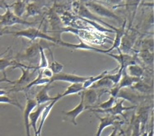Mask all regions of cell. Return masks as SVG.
Segmentation results:
<instances>
[{"label": "cell", "instance_id": "obj_15", "mask_svg": "<svg viewBox=\"0 0 154 136\" xmlns=\"http://www.w3.org/2000/svg\"><path fill=\"white\" fill-rule=\"evenodd\" d=\"M83 97V103L85 106L86 110L92 107L98 100L97 90L92 88L85 89L84 91L81 92Z\"/></svg>", "mask_w": 154, "mask_h": 136}, {"label": "cell", "instance_id": "obj_21", "mask_svg": "<svg viewBox=\"0 0 154 136\" xmlns=\"http://www.w3.org/2000/svg\"><path fill=\"white\" fill-rule=\"evenodd\" d=\"M26 1H17L12 3L11 5H8L10 10L13 12L17 17L20 18H22V16L24 15L26 11Z\"/></svg>", "mask_w": 154, "mask_h": 136}, {"label": "cell", "instance_id": "obj_35", "mask_svg": "<svg viewBox=\"0 0 154 136\" xmlns=\"http://www.w3.org/2000/svg\"><path fill=\"white\" fill-rule=\"evenodd\" d=\"M0 103H3V104H10L15 106L16 107L19 108L20 110H23V107L22 105L19 103L18 101H17L16 99H13V98H10L9 97H8L6 95L0 96Z\"/></svg>", "mask_w": 154, "mask_h": 136}, {"label": "cell", "instance_id": "obj_9", "mask_svg": "<svg viewBox=\"0 0 154 136\" xmlns=\"http://www.w3.org/2000/svg\"><path fill=\"white\" fill-rule=\"evenodd\" d=\"M78 13V15L83 17V19H88V21L91 20V22H97V23L98 22H101V23L104 24L105 26H106L107 27H109L110 30H112L114 32H116V27H115L113 26L110 25V24H108L106 22L101 21V19H100L97 16H96L94 13H91V11L88 9V8L84 5L83 2H80L79 9H78V11H77V13Z\"/></svg>", "mask_w": 154, "mask_h": 136}, {"label": "cell", "instance_id": "obj_6", "mask_svg": "<svg viewBox=\"0 0 154 136\" xmlns=\"http://www.w3.org/2000/svg\"><path fill=\"white\" fill-rule=\"evenodd\" d=\"M125 102V100L121 99L120 101H116V104L114 105L113 107L110 109L107 110H100V109H90L91 111H92L93 113H101V114H106L107 116H117L118 115H121L125 117V119L126 120V116L125 115V112L129 110H133L137 107L136 106H130V107H125L123 106Z\"/></svg>", "mask_w": 154, "mask_h": 136}, {"label": "cell", "instance_id": "obj_42", "mask_svg": "<svg viewBox=\"0 0 154 136\" xmlns=\"http://www.w3.org/2000/svg\"><path fill=\"white\" fill-rule=\"evenodd\" d=\"M9 33L10 32H6L5 30H3V31H1V32H0V36H3L4 34H9Z\"/></svg>", "mask_w": 154, "mask_h": 136}, {"label": "cell", "instance_id": "obj_11", "mask_svg": "<svg viewBox=\"0 0 154 136\" xmlns=\"http://www.w3.org/2000/svg\"><path fill=\"white\" fill-rule=\"evenodd\" d=\"M48 19L50 22L51 27V32L52 33H59V36H61V32L64 27H63V24L60 17L58 16V13H55V11L51 8L49 13H48Z\"/></svg>", "mask_w": 154, "mask_h": 136}, {"label": "cell", "instance_id": "obj_19", "mask_svg": "<svg viewBox=\"0 0 154 136\" xmlns=\"http://www.w3.org/2000/svg\"><path fill=\"white\" fill-rule=\"evenodd\" d=\"M61 98H62L61 97V94H58L56 99L54 100V101H51V102L45 107L44 111H42V114H41V117H40V118H41V121H40V124H39V127L37 128L38 136H41V130H42V128H43V125H44L45 121L46 120V118L48 117V116L51 113V110H52V108H53V107L54 106V104H55L60 99H61Z\"/></svg>", "mask_w": 154, "mask_h": 136}, {"label": "cell", "instance_id": "obj_34", "mask_svg": "<svg viewBox=\"0 0 154 136\" xmlns=\"http://www.w3.org/2000/svg\"><path fill=\"white\" fill-rule=\"evenodd\" d=\"M132 88L136 89L137 91L142 93H149L152 90L151 87L144 82H143L142 80H139L135 84H134L132 86Z\"/></svg>", "mask_w": 154, "mask_h": 136}, {"label": "cell", "instance_id": "obj_36", "mask_svg": "<svg viewBox=\"0 0 154 136\" xmlns=\"http://www.w3.org/2000/svg\"><path fill=\"white\" fill-rule=\"evenodd\" d=\"M122 69L119 67V70L117 71V73H107L106 75L105 76V78H106V79H110V81L114 83V85L116 86L118 85V83L120 82V79H121V77H122Z\"/></svg>", "mask_w": 154, "mask_h": 136}, {"label": "cell", "instance_id": "obj_38", "mask_svg": "<svg viewBox=\"0 0 154 136\" xmlns=\"http://www.w3.org/2000/svg\"><path fill=\"white\" fill-rule=\"evenodd\" d=\"M40 72H41L42 77L45 78V79H52V77L54 76V73H52V71L50 70L49 67H48V68H45V69H43V70H40Z\"/></svg>", "mask_w": 154, "mask_h": 136}, {"label": "cell", "instance_id": "obj_1", "mask_svg": "<svg viewBox=\"0 0 154 136\" xmlns=\"http://www.w3.org/2000/svg\"><path fill=\"white\" fill-rule=\"evenodd\" d=\"M83 3L91 13H94V14H96V16L103 17H106V18H110V19L116 20L120 23L122 22V19L120 17L116 14L113 11L107 8L105 5H102L100 2L89 1V2H83Z\"/></svg>", "mask_w": 154, "mask_h": 136}, {"label": "cell", "instance_id": "obj_28", "mask_svg": "<svg viewBox=\"0 0 154 136\" xmlns=\"http://www.w3.org/2000/svg\"><path fill=\"white\" fill-rule=\"evenodd\" d=\"M18 62L16 60H12L10 58H0V71H2L3 73V76L7 77L6 70L7 68L10 66H16Z\"/></svg>", "mask_w": 154, "mask_h": 136}, {"label": "cell", "instance_id": "obj_25", "mask_svg": "<svg viewBox=\"0 0 154 136\" xmlns=\"http://www.w3.org/2000/svg\"><path fill=\"white\" fill-rule=\"evenodd\" d=\"M50 80H51V79L43 78L42 75H41V72H40V70H38V75L37 77L35 78V79H34L31 83H29L28 85L26 86V87H25L24 88H22L21 91H26V90L30 89L31 88H32V87H34V86L47 85V84H50Z\"/></svg>", "mask_w": 154, "mask_h": 136}, {"label": "cell", "instance_id": "obj_2", "mask_svg": "<svg viewBox=\"0 0 154 136\" xmlns=\"http://www.w3.org/2000/svg\"><path fill=\"white\" fill-rule=\"evenodd\" d=\"M12 34L17 37H25V38L29 39L30 41H34L36 39H41V40H45V41L53 42L57 45L58 41L54 38L53 36L47 35L46 33L41 32L39 28H35V27H30V28L26 29V30H22L19 32H12Z\"/></svg>", "mask_w": 154, "mask_h": 136}, {"label": "cell", "instance_id": "obj_37", "mask_svg": "<svg viewBox=\"0 0 154 136\" xmlns=\"http://www.w3.org/2000/svg\"><path fill=\"white\" fill-rule=\"evenodd\" d=\"M140 46H141L140 51H143V50L150 51V49L153 48V40L152 39H145L142 41Z\"/></svg>", "mask_w": 154, "mask_h": 136}, {"label": "cell", "instance_id": "obj_24", "mask_svg": "<svg viewBox=\"0 0 154 136\" xmlns=\"http://www.w3.org/2000/svg\"><path fill=\"white\" fill-rule=\"evenodd\" d=\"M138 58L142 60V62L148 66H152L153 64V53L150 51L143 50V51H137Z\"/></svg>", "mask_w": 154, "mask_h": 136}, {"label": "cell", "instance_id": "obj_39", "mask_svg": "<svg viewBox=\"0 0 154 136\" xmlns=\"http://www.w3.org/2000/svg\"><path fill=\"white\" fill-rule=\"evenodd\" d=\"M117 132H118V127H114L113 129V131H112V133L110 134V135L109 136H120V134H117Z\"/></svg>", "mask_w": 154, "mask_h": 136}, {"label": "cell", "instance_id": "obj_3", "mask_svg": "<svg viewBox=\"0 0 154 136\" xmlns=\"http://www.w3.org/2000/svg\"><path fill=\"white\" fill-rule=\"evenodd\" d=\"M57 45L53 43V42H50V41H45V40H41L39 42H35L31 45L25 51L24 53L21 55H19L20 59L22 60H28L31 61L32 60L38 56L40 54V49L43 48V49H47V50H51V46H56Z\"/></svg>", "mask_w": 154, "mask_h": 136}, {"label": "cell", "instance_id": "obj_29", "mask_svg": "<svg viewBox=\"0 0 154 136\" xmlns=\"http://www.w3.org/2000/svg\"><path fill=\"white\" fill-rule=\"evenodd\" d=\"M107 73H109V71H107V70H105V71H103L102 73H101L100 74H98L97 76H90V78L86 81V82H84L83 83H82V87H83V89L85 90V89H88L91 86H92L93 84H94L95 82H97V81H99L100 79H101L102 78H104V77L106 75Z\"/></svg>", "mask_w": 154, "mask_h": 136}, {"label": "cell", "instance_id": "obj_41", "mask_svg": "<svg viewBox=\"0 0 154 136\" xmlns=\"http://www.w3.org/2000/svg\"><path fill=\"white\" fill-rule=\"evenodd\" d=\"M8 92H6L5 90H2V89H0V96H3V95H7Z\"/></svg>", "mask_w": 154, "mask_h": 136}, {"label": "cell", "instance_id": "obj_12", "mask_svg": "<svg viewBox=\"0 0 154 136\" xmlns=\"http://www.w3.org/2000/svg\"><path fill=\"white\" fill-rule=\"evenodd\" d=\"M50 102L45 103V104H41L38 105V107L35 110L32 111L30 114H29L28 119H29V125L30 127H32L33 130H34L35 136H38V132H37V123L39 118L41 117V114H42V111H44L45 107L49 104Z\"/></svg>", "mask_w": 154, "mask_h": 136}, {"label": "cell", "instance_id": "obj_31", "mask_svg": "<svg viewBox=\"0 0 154 136\" xmlns=\"http://www.w3.org/2000/svg\"><path fill=\"white\" fill-rule=\"evenodd\" d=\"M116 98H122L123 100H125V101L127 100V101H130V102L134 103V102H136L137 96L134 95V93L127 92L125 89H120Z\"/></svg>", "mask_w": 154, "mask_h": 136}, {"label": "cell", "instance_id": "obj_23", "mask_svg": "<svg viewBox=\"0 0 154 136\" xmlns=\"http://www.w3.org/2000/svg\"><path fill=\"white\" fill-rule=\"evenodd\" d=\"M26 17L40 15L41 13V7L36 2H26Z\"/></svg>", "mask_w": 154, "mask_h": 136}, {"label": "cell", "instance_id": "obj_44", "mask_svg": "<svg viewBox=\"0 0 154 136\" xmlns=\"http://www.w3.org/2000/svg\"><path fill=\"white\" fill-rule=\"evenodd\" d=\"M4 8V4L3 3H0V8Z\"/></svg>", "mask_w": 154, "mask_h": 136}, {"label": "cell", "instance_id": "obj_33", "mask_svg": "<svg viewBox=\"0 0 154 136\" xmlns=\"http://www.w3.org/2000/svg\"><path fill=\"white\" fill-rule=\"evenodd\" d=\"M116 98L110 96V98L106 101H104V102L99 104L98 106H92V107L89 108V110L93 109V108H97V109H100V110H107V109H110V108L112 107L114 105L116 104Z\"/></svg>", "mask_w": 154, "mask_h": 136}, {"label": "cell", "instance_id": "obj_18", "mask_svg": "<svg viewBox=\"0 0 154 136\" xmlns=\"http://www.w3.org/2000/svg\"><path fill=\"white\" fill-rule=\"evenodd\" d=\"M50 88H51V84H47L36 94L35 97V101H36L37 105L45 104V103L51 102L56 99L57 96L56 97H51L49 95L48 91Z\"/></svg>", "mask_w": 154, "mask_h": 136}, {"label": "cell", "instance_id": "obj_32", "mask_svg": "<svg viewBox=\"0 0 154 136\" xmlns=\"http://www.w3.org/2000/svg\"><path fill=\"white\" fill-rule=\"evenodd\" d=\"M50 54H51V56L52 58V63H51V66H49L50 68V70L52 71V73H54V75H55V74H58V73H60L62 72V70H63V65L62 63H59V62H57L56 60H54V55L52 54V51L50 50Z\"/></svg>", "mask_w": 154, "mask_h": 136}, {"label": "cell", "instance_id": "obj_17", "mask_svg": "<svg viewBox=\"0 0 154 136\" xmlns=\"http://www.w3.org/2000/svg\"><path fill=\"white\" fill-rule=\"evenodd\" d=\"M57 45H62L66 48H70V49H74V50H83V51H94L96 52H99L101 51V49H98L94 46H91L89 45L86 44L82 41V39H80V43L79 44H71L69 42H64L62 40L61 41H58Z\"/></svg>", "mask_w": 154, "mask_h": 136}, {"label": "cell", "instance_id": "obj_43", "mask_svg": "<svg viewBox=\"0 0 154 136\" xmlns=\"http://www.w3.org/2000/svg\"><path fill=\"white\" fill-rule=\"evenodd\" d=\"M119 129H120V133H121V134H123V136H125V133H124V130H123L121 128H120V127H119Z\"/></svg>", "mask_w": 154, "mask_h": 136}, {"label": "cell", "instance_id": "obj_4", "mask_svg": "<svg viewBox=\"0 0 154 136\" xmlns=\"http://www.w3.org/2000/svg\"><path fill=\"white\" fill-rule=\"evenodd\" d=\"M6 8V12L3 15H0V26H11L15 24H22L24 26H33L35 22H30L23 18H20L17 17L14 13L10 10L9 7L6 3H3Z\"/></svg>", "mask_w": 154, "mask_h": 136}, {"label": "cell", "instance_id": "obj_10", "mask_svg": "<svg viewBox=\"0 0 154 136\" xmlns=\"http://www.w3.org/2000/svg\"><path fill=\"white\" fill-rule=\"evenodd\" d=\"M89 78H90V76L82 77L78 76L76 74H71V73L69 74V73H60L52 77V79H51V80H50V84L54 82H57V81H62V82H70V83H83Z\"/></svg>", "mask_w": 154, "mask_h": 136}, {"label": "cell", "instance_id": "obj_14", "mask_svg": "<svg viewBox=\"0 0 154 136\" xmlns=\"http://www.w3.org/2000/svg\"><path fill=\"white\" fill-rule=\"evenodd\" d=\"M79 94L81 97V101L79 102V104L78 106H76V107L73 108L71 111H66V112L63 111V114L65 116H68L70 118L71 123L73 124L74 125H78V123H77V117L79 116V115L86 110L85 106H84V103H83V97H82V94L81 92L79 93Z\"/></svg>", "mask_w": 154, "mask_h": 136}, {"label": "cell", "instance_id": "obj_5", "mask_svg": "<svg viewBox=\"0 0 154 136\" xmlns=\"http://www.w3.org/2000/svg\"><path fill=\"white\" fill-rule=\"evenodd\" d=\"M13 69H20L22 70V76L20 77V79L18 80L15 81V84H14V88L11 89L12 91H15V92H20L22 88H24L25 87L28 85L29 83L35 79V78L38 75V71L36 70H33L32 72H31L28 69H23L22 67H15Z\"/></svg>", "mask_w": 154, "mask_h": 136}, {"label": "cell", "instance_id": "obj_26", "mask_svg": "<svg viewBox=\"0 0 154 136\" xmlns=\"http://www.w3.org/2000/svg\"><path fill=\"white\" fill-rule=\"evenodd\" d=\"M82 91H84L82 83H71L70 86L67 88L66 91L63 92V94H61V97H67L69 95H73V94H79Z\"/></svg>", "mask_w": 154, "mask_h": 136}, {"label": "cell", "instance_id": "obj_30", "mask_svg": "<svg viewBox=\"0 0 154 136\" xmlns=\"http://www.w3.org/2000/svg\"><path fill=\"white\" fill-rule=\"evenodd\" d=\"M40 55H41V61H40V63L37 66H31V70H35L38 71V70H43V69H45V68H48L49 67V63H48V60L46 56H45V50L43 48H41L40 49Z\"/></svg>", "mask_w": 154, "mask_h": 136}, {"label": "cell", "instance_id": "obj_20", "mask_svg": "<svg viewBox=\"0 0 154 136\" xmlns=\"http://www.w3.org/2000/svg\"><path fill=\"white\" fill-rule=\"evenodd\" d=\"M141 79H136V78H133V77L129 76L127 73H126L125 70H124L122 71V77L120 79V82L118 83V88L119 89H125L126 88H129L132 87L134 84H135L136 82H138Z\"/></svg>", "mask_w": 154, "mask_h": 136}, {"label": "cell", "instance_id": "obj_40", "mask_svg": "<svg viewBox=\"0 0 154 136\" xmlns=\"http://www.w3.org/2000/svg\"><path fill=\"white\" fill-rule=\"evenodd\" d=\"M9 82V83H12V84H15V81H11L9 79H7V77L3 76V79H0V82Z\"/></svg>", "mask_w": 154, "mask_h": 136}, {"label": "cell", "instance_id": "obj_13", "mask_svg": "<svg viewBox=\"0 0 154 136\" xmlns=\"http://www.w3.org/2000/svg\"><path fill=\"white\" fill-rule=\"evenodd\" d=\"M37 107V103L35 101V99H31L28 98L26 99V104L25 106V108H23V117H24V124H25V129L26 132V136H31V132H30V125H29V114L32 112L35 108Z\"/></svg>", "mask_w": 154, "mask_h": 136}, {"label": "cell", "instance_id": "obj_16", "mask_svg": "<svg viewBox=\"0 0 154 136\" xmlns=\"http://www.w3.org/2000/svg\"><path fill=\"white\" fill-rule=\"evenodd\" d=\"M125 28H126V20L124 21V23L123 25L119 27V28H116V38L113 41V44H112V47H110V49L108 50H101V53L102 54H106V53H110V51H112L115 49L118 50L120 48V42H121V39H122L123 36L125 35Z\"/></svg>", "mask_w": 154, "mask_h": 136}, {"label": "cell", "instance_id": "obj_8", "mask_svg": "<svg viewBox=\"0 0 154 136\" xmlns=\"http://www.w3.org/2000/svg\"><path fill=\"white\" fill-rule=\"evenodd\" d=\"M96 116L100 120V124L98 125L97 131L96 134V136H101L102 131H103L106 127L110 125H115L116 127H120V125L124 124V121H121L118 116H106L100 117L97 114H96Z\"/></svg>", "mask_w": 154, "mask_h": 136}, {"label": "cell", "instance_id": "obj_27", "mask_svg": "<svg viewBox=\"0 0 154 136\" xmlns=\"http://www.w3.org/2000/svg\"><path fill=\"white\" fill-rule=\"evenodd\" d=\"M138 112V115L136 116L139 120L140 125L144 127L148 120L149 112H150V107H144L140 108Z\"/></svg>", "mask_w": 154, "mask_h": 136}, {"label": "cell", "instance_id": "obj_7", "mask_svg": "<svg viewBox=\"0 0 154 136\" xmlns=\"http://www.w3.org/2000/svg\"><path fill=\"white\" fill-rule=\"evenodd\" d=\"M137 40V32L134 29H129L125 32V35L123 36L121 39L120 45V51L123 54H130L132 52L133 47L135 44Z\"/></svg>", "mask_w": 154, "mask_h": 136}, {"label": "cell", "instance_id": "obj_22", "mask_svg": "<svg viewBox=\"0 0 154 136\" xmlns=\"http://www.w3.org/2000/svg\"><path fill=\"white\" fill-rule=\"evenodd\" d=\"M125 71L129 76L139 79H142V78L143 76V73H144L143 69L141 66H139L138 64L129 65L125 69Z\"/></svg>", "mask_w": 154, "mask_h": 136}]
</instances>
